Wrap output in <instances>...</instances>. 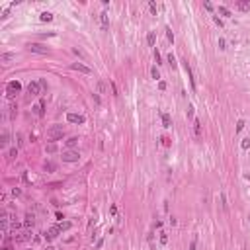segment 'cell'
Listing matches in <instances>:
<instances>
[{"mask_svg":"<svg viewBox=\"0 0 250 250\" xmlns=\"http://www.w3.org/2000/svg\"><path fill=\"white\" fill-rule=\"evenodd\" d=\"M65 135V127L63 125H53L51 129H47V139L49 141H57Z\"/></svg>","mask_w":250,"mask_h":250,"instance_id":"cell-1","label":"cell"},{"mask_svg":"<svg viewBox=\"0 0 250 250\" xmlns=\"http://www.w3.org/2000/svg\"><path fill=\"white\" fill-rule=\"evenodd\" d=\"M22 90V84L18 82V80H12V82H8L6 84V94H8V98H14L16 94Z\"/></svg>","mask_w":250,"mask_h":250,"instance_id":"cell-2","label":"cell"},{"mask_svg":"<svg viewBox=\"0 0 250 250\" xmlns=\"http://www.w3.org/2000/svg\"><path fill=\"white\" fill-rule=\"evenodd\" d=\"M78 158H80V154L76 151H65L63 152V160L65 162H78Z\"/></svg>","mask_w":250,"mask_h":250,"instance_id":"cell-3","label":"cell"},{"mask_svg":"<svg viewBox=\"0 0 250 250\" xmlns=\"http://www.w3.org/2000/svg\"><path fill=\"white\" fill-rule=\"evenodd\" d=\"M59 233H61L59 225H53V227H51L49 230H45V233H43V237H45L47 240H53V238H57V237H59Z\"/></svg>","mask_w":250,"mask_h":250,"instance_id":"cell-4","label":"cell"},{"mask_svg":"<svg viewBox=\"0 0 250 250\" xmlns=\"http://www.w3.org/2000/svg\"><path fill=\"white\" fill-rule=\"evenodd\" d=\"M27 49L31 53H39V55H47V47H43L41 43H27Z\"/></svg>","mask_w":250,"mask_h":250,"instance_id":"cell-5","label":"cell"},{"mask_svg":"<svg viewBox=\"0 0 250 250\" xmlns=\"http://www.w3.org/2000/svg\"><path fill=\"white\" fill-rule=\"evenodd\" d=\"M27 92L31 94V96H39L43 90H41L39 82H35V80H33V82H29V84H27Z\"/></svg>","mask_w":250,"mask_h":250,"instance_id":"cell-6","label":"cell"},{"mask_svg":"<svg viewBox=\"0 0 250 250\" xmlns=\"http://www.w3.org/2000/svg\"><path fill=\"white\" fill-rule=\"evenodd\" d=\"M66 119H68L71 123H78V125H82L86 121V117L80 115V113H66Z\"/></svg>","mask_w":250,"mask_h":250,"instance_id":"cell-7","label":"cell"},{"mask_svg":"<svg viewBox=\"0 0 250 250\" xmlns=\"http://www.w3.org/2000/svg\"><path fill=\"white\" fill-rule=\"evenodd\" d=\"M71 68H73V71H78V73H84V74H92V68L86 66V65H82V63H73Z\"/></svg>","mask_w":250,"mask_h":250,"instance_id":"cell-8","label":"cell"},{"mask_svg":"<svg viewBox=\"0 0 250 250\" xmlns=\"http://www.w3.org/2000/svg\"><path fill=\"white\" fill-rule=\"evenodd\" d=\"M43 108H45V100H39V102H37V104L33 105L31 110H33V113H35V115H43V113H45V110H43Z\"/></svg>","mask_w":250,"mask_h":250,"instance_id":"cell-9","label":"cell"},{"mask_svg":"<svg viewBox=\"0 0 250 250\" xmlns=\"http://www.w3.org/2000/svg\"><path fill=\"white\" fill-rule=\"evenodd\" d=\"M100 24H102V29H108V27H110V16H108V12H100Z\"/></svg>","mask_w":250,"mask_h":250,"instance_id":"cell-10","label":"cell"},{"mask_svg":"<svg viewBox=\"0 0 250 250\" xmlns=\"http://www.w3.org/2000/svg\"><path fill=\"white\" fill-rule=\"evenodd\" d=\"M14 59H16V53H2V55H0V61H2L4 65H8V63L14 61Z\"/></svg>","mask_w":250,"mask_h":250,"instance_id":"cell-11","label":"cell"},{"mask_svg":"<svg viewBox=\"0 0 250 250\" xmlns=\"http://www.w3.org/2000/svg\"><path fill=\"white\" fill-rule=\"evenodd\" d=\"M186 73H188V78H190V84H191V88H196V78H193V73H191V66L186 63Z\"/></svg>","mask_w":250,"mask_h":250,"instance_id":"cell-12","label":"cell"},{"mask_svg":"<svg viewBox=\"0 0 250 250\" xmlns=\"http://www.w3.org/2000/svg\"><path fill=\"white\" fill-rule=\"evenodd\" d=\"M33 225H35V217L27 213V215H26V221H24V227H27V229H31Z\"/></svg>","mask_w":250,"mask_h":250,"instance_id":"cell-13","label":"cell"},{"mask_svg":"<svg viewBox=\"0 0 250 250\" xmlns=\"http://www.w3.org/2000/svg\"><path fill=\"white\" fill-rule=\"evenodd\" d=\"M96 90H98L100 94H105V92H108V86H105L104 80H98V82H96Z\"/></svg>","mask_w":250,"mask_h":250,"instance_id":"cell-14","label":"cell"},{"mask_svg":"<svg viewBox=\"0 0 250 250\" xmlns=\"http://www.w3.org/2000/svg\"><path fill=\"white\" fill-rule=\"evenodd\" d=\"M65 143H66V147H68V149H74V147L78 145V139H76V137H71V139H66Z\"/></svg>","mask_w":250,"mask_h":250,"instance_id":"cell-15","label":"cell"},{"mask_svg":"<svg viewBox=\"0 0 250 250\" xmlns=\"http://www.w3.org/2000/svg\"><path fill=\"white\" fill-rule=\"evenodd\" d=\"M193 133H196L198 137H201V123H199L198 119H193Z\"/></svg>","mask_w":250,"mask_h":250,"instance_id":"cell-16","label":"cell"},{"mask_svg":"<svg viewBox=\"0 0 250 250\" xmlns=\"http://www.w3.org/2000/svg\"><path fill=\"white\" fill-rule=\"evenodd\" d=\"M237 8L246 12V10H250V2H242V0H238V2H237Z\"/></svg>","mask_w":250,"mask_h":250,"instance_id":"cell-17","label":"cell"},{"mask_svg":"<svg viewBox=\"0 0 250 250\" xmlns=\"http://www.w3.org/2000/svg\"><path fill=\"white\" fill-rule=\"evenodd\" d=\"M10 143V135L8 133H2V137H0V147H6Z\"/></svg>","mask_w":250,"mask_h":250,"instance_id":"cell-18","label":"cell"},{"mask_svg":"<svg viewBox=\"0 0 250 250\" xmlns=\"http://www.w3.org/2000/svg\"><path fill=\"white\" fill-rule=\"evenodd\" d=\"M158 235H160V237H158V240H160V244H162V246H164L166 242H168V235H166V230H160V233H158Z\"/></svg>","mask_w":250,"mask_h":250,"instance_id":"cell-19","label":"cell"},{"mask_svg":"<svg viewBox=\"0 0 250 250\" xmlns=\"http://www.w3.org/2000/svg\"><path fill=\"white\" fill-rule=\"evenodd\" d=\"M147 41H149V45H154V41H156V33L154 31H149V35H147Z\"/></svg>","mask_w":250,"mask_h":250,"instance_id":"cell-20","label":"cell"},{"mask_svg":"<svg viewBox=\"0 0 250 250\" xmlns=\"http://www.w3.org/2000/svg\"><path fill=\"white\" fill-rule=\"evenodd\" d=\"M162 123H164V127H172V119L168 113H162Z\"/></svg>","mask_w":250,"mask_h":250,"instance_id":"cell-21","label":"cell"},{"mask_svg":"<svg viewBox=\"0 0 250 250\" xmlns=\"http://www.w3.org/2000/svg\"><path fill=\"white\" fill-rule=\"evenodd\" d=\"M39 18H41V22H51L53 20V14L51 12H41Z\"/></svg>","mask_w":250,"mask_h":250,"instance_id":"cell-22","label":"cell"},{"mask_svg":"<svg viewBox=\"0 0 250 250\" xmlns=\"http://www.w3.org/2000/svg\"><path fill=\"white\" fill-rule=\"evenodd\" d=\"M217 10H219V14H221V16H227V18H230V10H229L227 6H219Z\"/></svg>","mask_w":250,"mask_h":250,"instance_id":"cell-23","label":"cell"},{"mask_svg":"<svg viewBox=\"0 0 250 250\" xmlns=\"http://www.w3.org/2000/svg\"><path fill=\"white\" fill-rule=\"evenodd\" d=\"M71 227H73V223H71V221H65V223H61V225H59L61 233H63V230H68V229H71Z\"/></svg>","mask_w":250,"mask_h":250,"instance_id":"cell-24","label":"cell"},{"mask_svg":"<svg viewBox=\"0 0 250 250\" xmlns=\"http://www.w3.org/2000/svg\"><path fill=\"white\" fill-rule=\"evenodd\" d=\"M240 147H242L244 151H248L250 149V137H246V139H242V143H240Z\"/></svg>","mask_w":250,"mask_h":250,"instance_id":"cell-25","label":"cell"},{"mask_svg":"<svg viewBox=\"0 0 250 250\" xmlns=\"http://www.w3.org/2000/svg\"><path fill=\"white\" fill-rule=\"evenodd\" d=\"M151 74H152V78H154V80L160 78V73H158V68H156V66H152V68H151Z\"/></svg>","mask_w":250,"mask_h":250,"instance_id":"cell-26","label":"cell"},{"mask_svg":"<svg viewBox=\"0 0 250 250\" xmlns=\"http://www.w3.org/2000/svg\"><path fill=\"white\" fill-rule=\"evenodd\" d=\"M45 151L47 152H55V151H57V145H55V143H49V145L45 147Z\"/></svg>","mask_w":250,"mask_h":250,"instance_id":"cell-27","label":"cell"},{"mask_svg":"<svg viewBox=\"0 0 250 250\" xmlns=\"http://www.w3.org/2000/svg\"><path fill=\"white\" fill-rule=\"evenodd\" d=\"M166 37H168V41H174V33H172L170 27H166Z\"/></svg>","mask_w":250,"mask_h":250,"instance_id":"cell-28","label":"cell"},{"mask_svg":"<svg viewBox=\"0 0 250 250\" xmlns=\"http://www.w3.org/2000/svg\"><path fill=\"white\" fill-rule=\"evenodd\" d=\"M8 110H10V112H8V115H10V117H16V105H10V108H8Z\"/></svg>","mask_w":250,"mask_h":250,"instance_id":"cell-29","label":"cell"},{"mask_svg":"<svg viewBox=\"0 0 250 250\" xmlns=\"http://www.w3.org/2000/svg\"><path fill=\"white\" fill-rule=\"evenodd\" d=\"M219 49H227V41H225V37H219Z\"/></svg>","mask_w":250,"mask_h":250,"instance_id":"cell-30","label":"cell"},{"mask_svg":"<svg viewBox=\"0 0 250 250\" xmlns=\"http://www.w3.org/2000/svg\"><path fill=\"white\" fill-rule=\"evenodd\" d=\"M16 156H18V149L14 147V149H10V156H8V158L12 160V158H16Z\"/></svg>","mask_w":250,"mask_h":250,"instance_id":"cell-31","label":"cell"},{"mask_svg":"<svg viewBox=\"0 0 250 250\" xmlns=\"http://www.w3.org/2000/svg\"><path fill=\"white\" fill-rule=\"evenodd\" d=\"M221 201H223V209L227 211L229 209V205H227V196H225V193H221Z\"/></svg>","mask_w":250,"mask_h":250,"instance_id":"cell-32","label":"cell"},{"mask_svg":"<svg viewBox=\"0 0 250 250\" xmlns=\"http://www.w3.org/2000/svg\"><path fill=\"white\" fill-rule=\"evenodd\" d=\"M45 170L47 172H53V170H55V164H53V162H45Z\"/></svg>","mask_w":250,"mask_h":250,"instance_id":"cell-33","label":"cell"},{"mask_svg":"<svg viewBox=\"0 0 250 250\" xmlns=\"http://www.w3.org/2000/svg\"><path fill=\"white\" fill-rule=\"evenodd\" d=\"M37 82H39L41 90H47V82H45V78H39V80H37Z\"/></svg>","mask_w":250,"mask_h":250,"instance_id":"cell-34","label":"cell"},{"mask_svg":"<svg viewBox=\"0 0 250 250\" xmlns=\"http://www.w3.org/2000/svg\"><path fill=\"white\" fill-rule=\"evenodd\" d=\"M242 129H244V121H242V119H240V121H238V123H237V133H240V131H242Z\"/></svg>","mask_w":250,"mask_h":250,"instance_id":"cell-35","label":"cell"},{"mask_svg":"<svg viewBox=\"0 0 250 250\" xmlns=\"http://www.w3.org/2000/svg\"><path fill=\"white\" fill-rule=\"evenodd\" d=\"M213 20H215V24H217L219 27H223V20H221L219 16H213Z\"/></svg>","mask_w":250,"mask_h":250,"instance_id":"cell-36","label":"cell"},{"mask_svg":"<svg viewBox=\"0 0 250 250\" xmlns=\"http://www.w3.org/2000/svg\"><path fill=\"white\" fill-rule=\"evenodd\" d=\"M168 63H170L172 66H176V59H174V55H172V53L168 55Z\"/></svg>","mask_w":250,"mask_h":250,"instance_id":"cell-37","label":"cell"},{"mask_svg":"<svg viewBox=\"0 0 250 250\" xmlns=\"http://www.w3.org/2000/svg\"><path fill=\"white\" fill-rule=\"evenodd\" d=\"M149 8H151L152 12L156 14V2H152V0H151V2H149Z\"/></svg>","mask_w":250,"mask_h":250,"instance_id":"cell-38","label":"cell"},{"mask_svg":"<svg viewBox=\"0 0 250 250\" xmlns=\"http://www.w3.org/2000/svg\"><path fill=\"white\" fill-rule=\"evenodd\" d=\"M16 139H18V147L24 145V141H22V139H24V137H22V133H18V135H16Z\"/></svg>","mask_w":250,"mask_h":250,"instance_id":"cell-39","label":"cell"},{"mask_svg":"<svg viewBox=\"0 0 250 250\" xmlns=\"http://www.w3.org/2000/svg\"><path fill=\"white\" fill-rule=\"evenodd\" d=\"M203 6L207 8V10H209V12H213V4H211V2H203Z\"/></svg>","mask_w":250,"mask_h":250,"instance_id":"cell-40","label":"cell"},{"mask_svg":"<svg viewBox=\"0 0 250 250\" xmlns=\"http://www.w3.org/2000/svg\"><path fill=\"white\" fill-rule=\"evenodd\" d=\"M188 117H193V105L188 108Z\"/></svg>","mask_w":250,"mask_h":250,"instance_id":"cell-41","label":"cell"},{"mask_svg":"<svg viewBox=\"0 0 250 250\" xmlns=\"http://www.w3.org/2000/svg\"><path fill=\"white\" fill-rule=\"evenodd\" d=\"M12 193H14V196H20L22 190H20V188H12Z\"/></svg>","mask_w":250,"mask_h":250,"instance_id":"cell-42","label":"cell"},{"mask_svg":"<svg viewBox=\"0 0 250 250\" xmlns=\"http://www.w3.org/2000/svg\"><path fill=\"white\" fill-rule=\"evenodd\" d=\"M154 61H156V63H160V53H158L156 49H154Z\"/></svg>","mask_w":250,"mask_h":250,"instance_id":"cell-43","label":"cell"},{"mask_svg":"<svg viewBox=\"0 0 250 250\" xmlns=\"http://www.w3.org/2000/svg\"><path fill=\"white\" fill-rule=\"evenodd\" d=\"M102 244H104V238H100L98 242H96V250H100V248H102Z\"/></svg>","mask_w":250,"mask_h":250,"instance_id":"cell-44","label":"cell"},{"mask_svg":"<svg viewBox=\"0 0 250 250\" xmlns=\"http://www.w3.org/2000/svg\"><path fill=\"white\" fill-rule=\"evenodd\" d=\"M110 84H112V90H113V94L117 96V86H115V82H110Z\"/></svg>","mask_w":250,"mask_h":250,"instance_id":"cell-45","label":"cell"},{"mask_svg":"<svg viewBox=\"0 0 250 250\" xmlns=\"http://www.w3.org/2000/svg\"><path fill=\"white\" fill-rule=\"evenodd\" d=\"M45 250H59V248H57V246H47Z\"/></svg>","mask_w":250,"mask_h":250,"instance_id":"cell-46","label":"cell"},{"mask_svg":"<svg viewBox=\"0 0 250 250\" xmlns=\"http://www.w3.org/2000/svg\"><path fill=\"white\" fill-rule=\"evenodd\" d=\"M190 250H196V240L191 242V246H190Z\"/></svg>","mask_w":250,"mask_h":250,"instance_id":"cell-47","label":"cell"}]
</instances>
